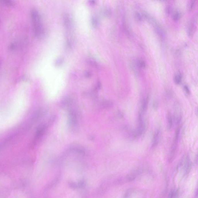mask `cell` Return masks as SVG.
<instances>
[{"label": "cell", "instance_id": "cell-1", "mask_svg": "<svg viewBox=\"0 0 198 198\" xmlns=\"http://www.w3.org/2000/svg\"><path fill=\"white\" fill-rule=\"evenodd\" d=\"M31 19L34 35L38 38H42L44 35V29L40 15L37 10L33 9L31 11Z\"/></svg>", "mask_w": 198, "mask_h": 198}, {"label": "cell", "instance_id": "cell-2", "mask_svg": "<svg viewBox=\"0 0 198 198\" xmlns=\"http://www.w3.org/2000/svg\"><path fill=\"white\" fill-rule=\"evenodd\" d=\"M64 28L66 33L67 44L69 47L73 44V20L69 14H65L63 16Z\"/></svg>", "mask_w": 198, "mask_h": 198}, {"label": "cell", "instance_id": "cell-3", "mask_svg": "<svg viewBox=\"0 0 198 198\" xmlns=\"http://www.w3.org/2000/svg\"><path fill=\"white\" fill-rule=\"evenodd\" d=\"M180 129L178 128L175 131L174 139L171 145L169 156V161L172 162L174 160L176 154L178 146V143L179 136H180Z\"/></svg>", "mask_w": 198, "mask_h": 198}, {"label": "cell", "instance_id": "cell-4", "mask_svg": "<svg viewBox=\"0 0 198 198\" xmlns=\"http://www.w3.org/2000/svg\"><path fill=\"white\" fill-rule=\"evenodd\" d=\"M142 116L143 115L139 113L138 126L134 133V136L136 137L141 136L145 131V123L143 122Z\"/></svg>", "mask_w": 198, "mask_h": 198}, {"label": "cell", "instance_id": "cell-5", "mask_svg": "<svg viewBox=\"0 0 198 198\" xmlns=\"http://www.w3.org/2000/svg\"><path fill=\"white\" fill-rule=\"evenodd\" d=\"M149 102L148 97H147L145 98H143L141 102V108L139 113L143 115V113L146 112L147 109L148 103Z\"/></svg>", "mask_w": 198, "mask_h": 198}, {"label": "cell", "instance_id": "cell-6", "mask_svg": "<svg viewBox=\"0 0 198 198\" xmlns=\"http://www.w3.org/2000/svg\"><path fill=\"white\" fill-rule=\"evenodd\" d=\"M160 131L159 130H157L155 131L152 139V147H155L158 144L160 141Z\"/></svg>", "mask_w": 198, "mask_h": 198}, {"label": "cell", "instance_id": "cell-7", "mask_svg": "<svg viewBox=\"0 0 198 198\" xmlns=\"http://www.w3.org/2000/svg\"><path fill=\"white\" fill-rule=\"evenodd\" d=\"M167 127L168 130H171L173 126V118L170 112H168L166 115Z\"/></svg>", "mask_w": 198, "mask_h": 198}, {"label": "cell", "instance_id": "cell-8", "mask_svg": "<svg viewBox=\"0 0 198 198\" xmlns=\"http://www.w3.org/2000/svg\"><path fill=\"white\" fill-rule=\"evenodd\" d=\"M182 115L180 111L176 110L174 113L173 120H174L175 123L176 125L179 124L182 120Z\"/></svg>", "mask_w": 198, "mask_h": 198}, {"label": "cell", "instance_id": "cell-9", "mask_svg": "<svg viewBox=\"0 0 198 198\" xmlns=\"http://www.w3.org/2000/svg\"><path fill=\"white\" fill-rule=\"evenodd\" d=\"M141 172V169H135V170H133V172H131V173H130L129 174V176H128V179L129 180H134V179H135V178L139 174H140V172Z\"/></svg>", "mask_w": 198, "mask_h": 198}, {"label": "cell", "instance_id": "cell-10", "mask_svg": "<svg viewBox=\"0 0 198 198\" xmlns=\"http://www.w3.org/2000/svg\"><path fill=\"white\" fill-rule=\"evenodd\" d=\"M182 76L180 74H178L175 75L174 77V81L177 84H180L182 82Z\"/></svg>", "mask_w": 198, "mask_h": 198}, {"label": "cell", "instance_id": "cell-11", "mask_svg": "<svg viewBox=\"0 0 198 198\" xmlns=\"http://www.w3.org/2000/svg\"><path fill=\"white\" fill-rule=\"evenodd\" d=\"M178 195L177 191L173 190L170 192L169 195V198H176Z\"/></svg>", "mask_w": 198, "mask_h": 198}, {"label": "cell", "instance_id": "cell-12", "mask_svg": "<svg viewBox=\"0 0 198 198\" xmlns=\"http://www.w3.org/2000/svg\"><path fill=\"white\" fill-rule=\"evenodd\" d=\"M194 1H191L190 3V5H189V10H192L194 6Z\"/></svg>", "mask_w": 198, "mask_h": 198}, {"label": "cell", "instance_id": "cell-13", "mask_svg": "<svg viewBox=\"0 0 198 198\" xmlns=\"http://www.w3.org/2000/svg\"><path fill=\"white\" fill-rule=\"evenodd\" d=\"M3 2L4 3V4L8 5H12L14 4L13 2L12 1H4Z\"/></svg>", "mask_w": 198, "mask_h": 198}, {"label": "cell", "instance_id": "cell-14", "mask_svg": "<svg viewBox=\"0 0 198 198\" xmlns=\"http://www.w3.org/2000/svg\"><path fill=\"white\" fill-rule=\"evenodd\" d=\"M97 20L96 18H93V20H92V23H93V25H94V26H97Z\"/></svg>", "mask_w": 198, "mask_h": 198}, {"label": "cell", "instance_id": "cell-15", "mask_svg": "<svg viewBox=\"0 0 198 198\" xmlns=\"http://www.w3.org/2000/svg\"><path fill=\"white\" fill-rule=\"evenodd\" d=\"M179 14L178 13H175L174 14V19L175 20H178L179 19Z\"/></svg>", "mask_w": 198, "mask_h": 198}, {"label": "cell", "instance_id": "cell-16", "mask_svg": "<svg viewBox=\"0 0 198 198\" xmlns=\"http://www.w3.org/2000/svg\"><path fill=\"white\" fill-rule=\"evenodd\" d=\"M184 90L187 94H190V91L189 90V88H188L187 86H185Z\"/></svg>", "mask_w": 198, "mask_h": 198}, {"label": "cell", "instance_id": "cell-17", "mask_svg": "<svg viewBox=\"0 0 198 198\" xmlns=\"http://www.w3.org/2000/svg\"><path fill=\"white\" fill-rule=\"evenodd\" d=\"M195 113L196 115L198 117V107H197L195 109Z\"/></svg>", "mask_w": 198, "mask_h": 198}]
</instances>
